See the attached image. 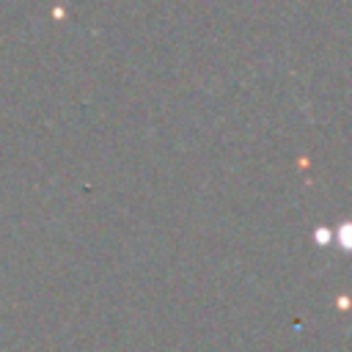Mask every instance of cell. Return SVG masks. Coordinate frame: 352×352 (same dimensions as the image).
Returning <instances> with one entry per match:
<instances>
[{"label":"cell","mask_w":352,"mask_h":352,"mask_svg":"<svg viewBox=\"0 0 352 352\" xmlns=\"http://www.w3.org/2000/svg\"><path fill=\"white\" fill-rule=\"evenodd\" d=\"M349 234H352V226H349V223H341V226H338V245H341L344 250H349V245H352V236H349Z\"/></svg>","instance_id":"cell-1"},{"label":"cell","mask_w":352,"mask_h":352,"mask_svg":"<svg viewBox=\"0 0 352 352\" xmlns=\"http://www.w3.org/2000/svg\"><path fill=\"white\" fill-rule=\"evenodd\" d=\"M314 239H316V245H327V242L333 239V234H330V228H324V226H322V228H316V231H314Z\"/></svg>","instance_id":"cell-2"}]
</instances>
